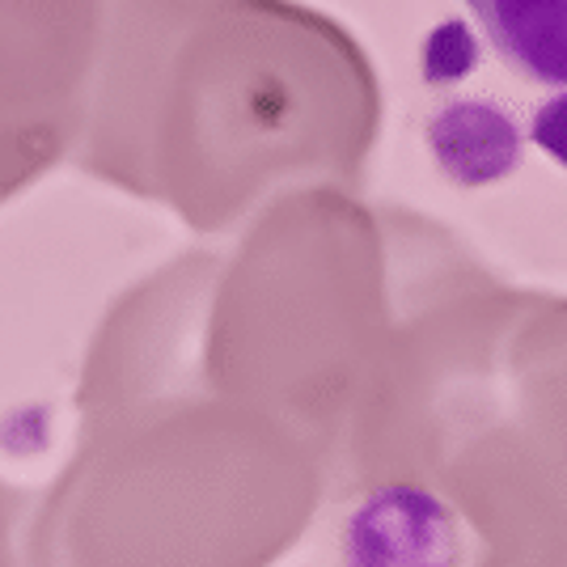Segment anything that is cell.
<instances>
[{
	"mask_svg": "<svg viewBox=\"0 0 567 567\" xmlns=\"http://www.w3.org/2000/svg\"><path fill=\"white\" fill-rule=\"evenodd\" d=\"M466 9L508 69L567 90V0H466Z\"/></svg>",
	"mask_w": 567,
	"mask_h": 567,
	"instance_id": "cell-3",
	"label": "cell"
},
{
	"mask_svg": "<svg viewBox=\"0 0 567 567\" xmlns=\"http://www.w3.org/2000/svg\"><path fill=\"white\" fill-rule=\"evenodd\" d=\"M450 517L424 492H381L348 525V567H450Z\"/></svg>",
	"mask_w": 567,
	"mask_h": 567,
	"instance_id": "cell-2",
	"label": "cell"
},
{
	"mask_svg": "<svg viewBox=\"0 0 567 567\" xmlns=\"http://www.w3.org/2000/svg\"><path fill=\"white\" fill-rule=\"evenodd\" d=\"M106 0H0V195L76 141Z\"/></svg>",
	"mask_w": 567,
	"mask_h": 567,
	"instance_id": "cell-1",
	"label": "cell"
},
{
	"mask_svg": "<svg viewBox=\"0 0 567 567\" xmlns=\"http://www.w3.org/2000/svg\"><path fill=\"white\" fill-rule=\"evenodd\" d=\"M538 144H546L559 162H567V102L543 111V118H538Z\"/></svg>",
	"mask_w": 567,
	"mask_h": 567,
	"instance_id": "cell-4",
	"label": "cell"
}]
</instances>
